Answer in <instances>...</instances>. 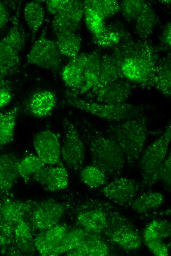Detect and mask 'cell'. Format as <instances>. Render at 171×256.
I'll list each match as a JSON object with an SVG mask.
<instances>
[{
	"instance_id": "cell-1",
	"label": "cell",
	"mask_w": 171,
	"mask_h": 256,
	"mask_svg": "<svg viewBox=\"0 0 171 256\" xmlns=\"http://www.w3.org/2000/svg\"><path fill=\"white\" fill-rule=\"evenodd\" d=\"M130 41L116 48L112 56L123 77L143 87H150L157 66L156 53L149 44Z\"/></svg>"
},
{
	"instance_id": "cell-2",
	"label": "cell",
	"mask_w": 171,
	"mask_h": 256,
	"mask_svg": "<svg viewBox=\"0 0 171 256\" xmlns=\"http://www.w3.org/2000/svg\"><path fill=\"white\" fill-rule=\"evenodd\" d=\"M105 129L108 136L120 148L128 163H134L140 159L148 135L145 117L142 115L112 122Z\"/></svg>"
},
{
	"instance_id": "cell-3",
	"label": "cell",
	"mask_w": 171,
	"mask_h": 256,
	"mask_svg": "<svg viewBox=\"0 0 171 256\" xmlns=\"http://www.w3.org/2000/svg\"><path fill=\"white\" fill-rule=\"evenodd\" d=\"M86 136L93 164L106 175H120L124 170L125 159L118 144L98 130L87 132Z\"/></svg>"
},
{
	"instance_id": "cell-4",
	"label": "cell",
	"mask_w": 171,
	"mask_h": 256,
	"mask_svg": "<svg viewBox=\"0 0 171 256\" xmlns=\"http://www.w3.org/2000/svg\"><path fill=\"white\" fill-rule=\"evenodd\" d=\"M35 201L18 200L11 197L0 199V253L9 256L13 246L17 224L26 219Z\"/></svg>"
},
{
	"instance_id": "cell-5",
	"label": "cell",
	"mask_w": 171,
	"mask_h": 256,
	"mask_svg": "<svg viewBox=\"0 0 171 256\" xmlns=\"http://www.w3.org/2000/svg\"><path fill=\"white\" fill-rule=\"evenodd\" d=\"M65 99L67 103L73 107L112 122L126 120L142 115L138 107L126 102L117 104L101 103L80 98L70 92L66 93Z\"/></svg>"
},
{
	"instance_id": "cell-6",
	"label": "cell",
	"mask_w": 171,
	"mask_h": 256,
	"mask_svg": "<svg viewBox=\"0 0 171 256\" xmlns=\"http://www.w3.org/2000/svg\"><path fill=\"white\" fill-rule=\"evenodd\" d=\"M19 9L12 19V26L0 39V72L6 78L15 73L20 64V53L25 36L19 21Z\"/></svg>"
},
{
	"instance_id": "cell-7",
	"label": "cell",
	"mask_w": 171,
	"mask_h": 256,
	"mask_svg": "<svg viewBox=\"0 0 171 256\" xmlns=\"http://www.w3.org/2000/svg\"><path fill=\"white\" fill-rule=\"evenodd\" d=\"M171 139V125L170 123L162 134L149 144L140 157L142 182L147 186L166 158Z\"/></svg>"
},
{
	"instance_id": "cell-8",
	"label": "cell",
	"mask_w": 171,
	"mask_h": 256,
	"mask_svg": "<svg viewBox=\"0 0 171 256\" xmlns=\"http://www.w3.org/2000/svg\"><path fill=\"white\" fill-rule=\"evenodd\" d=\"M113 244L127 251H133L142 247V238L138 230L125 217L113 214L108 217V223L104 231Z\"/></svg>"
},
{
	"instance_id": "cell-9",
	"label": "cell",
	"mask_w": 171,
	"mask_h": 256,
	"mask_svg": "<svg viewBox=\"0 0 171 256\" xmlns=\"http://www.w3.org/2000/svg\"><path fill=\"white\" fill-rule=\"evenodd\" d=\"M45 29L35 41L26 57V61L47 70L53 71L59 69L61 54L55 41L48 37Z\"/></svg>"
},
{
	"instance_id": "cell-10",
	"label": "cell",
	"mask_w": 171,
	"mask_h": 256,
	"mask_svg": "<svg viewBox=\"0 0 171 256\" xmlns=\"http://www.w3.org/2000/svg\"><path fill=\"white\" fill-rule=\"evenodd\" d=\"M65 212L64 205L53 199L35 201L26 220L38 233L59 224Z\"/></svg>"
},
{
	"instance_id": "cell-11",
	"label": "cell",
	"mask_w": 171,
	"mask_h": 256,
	"mask_svg": "<svg viewBox=\"0 0 171 256\" xmlns=\"http://www.w3.org/2000/svg\"><path fill=\"white\" fill-rule=\"evenodd\" d=\"M64 138L61 147V158L65 165L73 170L81 168L85 160L84 143L74 125L68 120L63 121Z\"/></svg>"
},
{
	"instance_id": "cell-12",
	"label": "cell",
	"mask_w": 171,
	"mask_h": 256,
	"mask_svg": "<svg viewBox=\"0 0 171 256\" xmlns=\"http://www.w3.org/2000/svg\"><path fill=\"white\" fill-rule=\"evenodd\" d=\"M33 144L36 154L46 165L60 162L61 147L58 136L50 130H43L34 136Z\"/></svg>"
},
{
	"instance_id": "cell-13",
	"label": "cell",
	"mask_w": 171,
	"mask_h": 256,
	"mask_svg": "<svg viewBox=\"0 0 171 256\" xmlns=\"http://www.w3.org/2000/svg\"><path fill=\"white\" fill-rule=\"evenodd\" d=\"M31 178L48 191L55 192L65 189L69 183L68 174L62 162L55 165H46Z\"/></svg>"
},
{
	"instance_id": "cell-14",
	"label": "cell",
	"mask_w": 171,
	"mask_h": 256,
	"mask_svg": "<svg viewBox=\"0 0 171 256\" xmlns=\"http://www.w3.org/2000/svg\"><path fill=\"white\" fill-rule=\"evenodd\" d=\"M139 189L137 182L127 178H118L106 185L101 190L107 198L119 205L132 202Z\"/></svg>"
},
{
	"instance_id": "cell-15",
	"label": "cell",
	"mask_w": 171,
	"mask_h": 256,
	"mask_svg": "<svg viewBox=\"0 0 171 256\" xmlns=\"http://www.w3.org/2000/svg\"><path fill=\"white\" fill-rule=\"evenodd\" d=\"M132 91L131 83L120 79L88 95V100L105 104L123 103Z\"/></svg>"
},
{
	"instance_id": "cell-16",
	"label": "cell",
	"mask_w": 171,
	"mask_h": 256,
	"mask_svg": "<svg viewBox=\"0 0 171 256\" xmlns=\"http://www.w3.org/2000/svg\"><path fill=\"white\" fill-rule=\"evenodd\" d=\"M57 104V96L53 92L39 90L32 94L26 104L25 109L30 115L37 118L50 116Z\"/></svg>"
},
{
	"instance_id": "cell-17",
	"label": "cell",
	"mask_w": 171,
	"mask_h": 256,
	"mask_svg": "<svg viewBox=\"0 0 171 256\" xmlns=\"http://www.w3.org/2000/svg\"><path fill=\"white\" fill-rule=\"evenodd\" d=\"M20 159L13 153L0 154V195L11 197V192L18 177Z\"/></svg>"
},
{
	"instance_id": "cell-18",
	"label": "cell",
	"mask_w": 171,
	"mask_h": 256,
	"mask_svg": "<svg viewBox=\"0 0 171 256\" xmlns=\"http://www.w3.org/2000/svg\"><path fill=\"white\" fill-rule=\"evenodd\" d=\"M68 231L66 225L58 224L46 230L38 232L34 237L36 250L42 256H53L56 248Z\"/></svg>"
},
{
	"instance_id": "cell-19",
	"label": "cell",
	"mask_w": 171,
	"mask_h": 256,
	"mask_svg": "<svg viewBox=\"0 0 171 256\" xmlns=\"http://www.w3.org/2000/svg\"><path fill=\"white\" fill-rule=\"evenodd\" d=\"M91 53L79 54L62 69L61 78L70 92L76 91L81 86L85 69L90 60Z\"/></svg>"
},
{
	"instance_id": "cell-20",
	"label": "cell",
	"mask_w": 171,
	"mask_h": 256,
	"mask_svg": "<svg viewBox=\"0 0 171 256\" xmlns=\"http://www.w3.org/2000/svg\"><path fill=\"white\" fill-rule=\"evenodd\" d=\"M34 232L26 219L19 222L14 230L13 246L9 256H32L36 249Z\"/></svg>"
},
{
	"instance_id": "cell-21",
	"label": "cell",
	"mask_w": 171,
	"mask_h": 256,
	"mask_svg": "<svg viewBox=\"0 0 171 256\" xmlns=\"http://www.w3.org/2000/svg\"><path fill=\"white\" fill-rule=\"evenodd\" d=\"M109 253L107 244L95 233L88 232L86 236L76 248L68 252L70 256H105Z\"/></svg>"
},
{
	"instance_id": "cell-22",
	"label": "cell",
	"mask_w": 171,
	"mask_h": 256,
	"mask_svg": "<svg viewBox=\"0 0 171 256\" xmlns=\"http://www.w3.org/2000/svg\"><path fill=\"white\" fill-rule=\"evenodd\" d=\"M77 222L86 231L99 233L107 227L108 217L104 212L97 209L88 210L78 215Z\"/></svg>"
},
{
	"instance_id": "cell-23",
	"label": "cell",
	"mask_w": 171,
	"mask_h": 256,
	"mask_svg": "<svg viewBox=\"0 0 171 256\" xmlns=\"http://www.w3.org/2000/svg\"><path fill=\"white\" fill-rule=\"evenodd\" d=\"M55 34V41L61 55L71 60L79 55L82 39L77 32L66 31L56 32Z\"/></svg>"
},
{
	"instance_id": "cell-24",
	"label": "cell",
	"mask_w": 171,
	"mask_h": 256,
	"mask_svg": "<svg viewBox=\"0 0 171 256\" xmlns=\"http://www.w3.org/2000/svg\"><path fill=\"white\" fill-rule=\"evenodd\" d=\"M19 106L0 113V149L11 143L14 137Z\"/></svg>"
},
{
	"instance_id": "cell-25",
	"label": "cell",
	"mask_w": 171,
	"mask_h": 256,
	"mask_svg": "<svg viewBox=\"0 0 171 256\" xmlns=\"http://www.w3.org/2000/svg\"><path fill=\"white\" fill-rule=\"evenodd\" d=\"M24 17L33 38L44 21L45 11L42 5L36 1L27 3L24 9Z\"/></svg>"
},
{
	"instance_id": "cell-26",
	"label": "cell",
	"mask_w": 171,
	"mask_h": 256,
	"mask_svg": "<svg viewBox=\"0 0 171 256\" xmlns=\"http://www.w3.org/2000/svg\"><path fill=\"white\" fill-rule=\"evenodd\" d=\"M164 200V195L159 192H144L132 201L131 207L138 213H144L160 207Z\"/></svg>"
},
{
	"instance_id": "cell-27",
	"label": "cell",
	"mask_w": 171,
	"mask_h": 256,
	"mask_svg": "<svg viewBox=\"0 0 171 256\" xmlns=\"http://www.w3.org/2000/svg\"><path fill=\"white\" fill-rule=\"evenodd\" d=\"M169 61L157 65L150 82V87L156 88L167 96L171 95V72Z\"/></svg>"
},
{
	"instance_id": "cell-28",
	"label": "cell",
	"mask_w": 171,
	"mask_h": 256,
	"mask_svg": "<svg viewBox=\"0 0 171 256\" xmlns=\"http://www.w3.org/2000/svg\"><path fill=\"white\" fill-rule=\"evenodd\" d=\"M88 232L82 228L68 230L64 237L56 248L53 256H57L77 247L86 236Z\"/></svg>"
},
{
	"instance_id": "cell-29",
	"label": "cell",
	"mask_w": 171,
	"mask_h": 256,
	"mask_svg": "<svg viewBox=\"0 0 171 256\" xmlns=\"http://www.w3.org/2000/svg\"><path fill=\"white\" fill-rule=\"evenodd\" d=\"M46 164L34 153H28L20 159L18 164L19 176L27 183L32 176Z\"/></svg>"
},
{
	"instance_id": "cell-30",
	"label": "cell",
	"mask_w": 171,
	"mask_h": 256,
	"mask_svg": "<svg viewBox=\"0 0 171 256\" xmlns=\"http://www.w3.org/2000/svg\"><path fill=\"white\" fill-rule=\"evenodd\" d=\"M170 235V222L158 219L151 221L146 226L143 232L142 239L144 243L153 240H163Z\"/></svg>"
},
{
	"instance_id": "cell-31",
	"label": "cell",
	"mask_w": 171,
	"mask_h": 256,
	"mask_svg": "<svg viewBox=\"0 0 171 256\" xmlns=\"http://www.w3.org/2000/svg\"><path fill=\"white\" fill-rule=\"evenodd\" d=\"M84 13L83 1L68 0L65 7L57 14L67 22L74 31L77 32L80 28Z\"/></svg>"
},
{
	"instance_id": "cell-32",
	"label": "cell",
	"mask_w": 171,
	"mask_h": 256,
	"mask_svg": "<svg viewBox=\"0 0 171 256\" xmlns=\"http://www.w3.org/2000/svg\"><path fill=\"white\" fill-rule=\"evenodd\" d=\"M159 22V19L154 10L148 6L136 20V31L141 37L150 35Z\"/></svg>"
},
{
	"instance_id": "cell-33",
	"label": "cell",
	"mask_w": 171,
	"mask_h": 256,
	"mask_svg": "<svg viewBox=\"0 0 171 256\" xmlns=\"http://www.w3.org/2000/svg\"><path fill=\"white\" fill-rule=\"evenodd\" d=\"M82 182L91 188H97L106 184L107 175L94 164L84 167L80 172Z\"/></svg>"
},
{
	"instance_id": "cell-34",
	"label": "cell",
	"mask_w": 171,
	"mask_h": 256,
	"mask_svg": "<svg viewBox=\"0 0 171 256\" xmlns=\"http://www.w3.org/2000/svg\"><path fill=\"white\" fill-rule=\"evenodd\" d=\"M84 19L86 27L93 36L98 34L105 27V19L83 1Z\"/></svg>"
},
{
	"instance_id": "cell-35",
	"label": "cell",
	"mask_w": 171,
	"mask_h": 256,
	"mask_svg": "<svg viewBox=\"0 0 171 256\" xmlns=\"http://www.w3.org/2000/svg\"><path fill=\"white\" fill-rule=\"evenodd\" d=\"M149 4L144 0H127L120 4V10L127 21L136 20Z\"/></svg>"
},
{
	"instance_id": "cell-36",
	"label": "cell",
	"mask_w": 171,
	"mask_h": 256,
	"mask_svg": "<svg viewBox=\"0 0 171 256\" xmlns=\"http://www.w3.org/2000/svg\"><path fill=\"white\" fill-rule=\"evenodd\" d=\"M121 37V33L118 31L105 27L98 34L93 36V41L98 46L108 48L117 45Z\"/></svg>"
},
{
	"instance_id": "cell-37",
	"label": "cell",
	"mask_w": 171,
	"mask_h": 256,
	"mask_svg": "<svg viewBox=\"0 0 171 256\" xmlns=\"http://www.w3.org/2000/svg\"><path fill=\"white\" fill-rule=\"evenodd\" d=\"M105 19L111 17L120 10V4L116 0H84Z\"/></svg>"
},
{
	"instance_id": "cell-38",
	"label": "cell",
	"mask_w": 171,
	"mask_h": 256,
	"mask_svg": "<svg viewBox=\"0 0 171 256\" xmlns=\"http://www.w3.org/2000/svg\"><path fill=\"white\" fill-rule=\"evenodd\" d=\"M162 181L165 184L171 187V157L170 155L164 161L159 169L152 177L148 187H151L157 182Z\"/></svg>"
},
{
	"instance_id": "cell-39",
	"label": "cell",
	"mask_w": 171,
	"mask_h": 256,
	"mask_svg": "<svg viewBox=\"0 0 171 256\" xmlns=\"http://www.w3.org/2000/svg\"><path fill=\"white\" fill-rule=\"evenodd\" d=\"M144 243L149 250L155 256H167L169 255V246L162 240L150 241Z\"/></svg>"
},
{
	"instance_id": "cell-40",
	"label": "cell",
	"mask_w": 171,
	"mask_h": 256,
	"mask_svg": "<svg viewBox=\"0 0 171 256\" xmlns=\"http://www.w3.org/2000/svg\"><path fill=\"white\" fill-rule=\"evenodd\" d=\"M12 98V93L9 81L7 79L0 81V108L8 105Z\"/></svg>"
},
{
	"instance_id": "cell-41",
	"label": "cell",
	"mask_w": 171,
	"mask_h": 256,
	"mask_svg": "<svg viewBox=\"0 0 171 256\" xmlns=\"http://www.w3.org/2000/svg\"><path fill=\"white\" fill-rule=\"evenodd\" d=\"M68 0H49L46 1L48 12L53 16L60 12L65 7Z\"/></svg>"
},
{
	"instance_id": "cell-42",
	"label": "cell",
	"mask_w": 171,
	"mask_h": 256,
	"mask_svg": "<svg viewBox=\"0 0 171 256\" xmlns=\"http://www.w3.org/2000/svg\"><path fill=\"white\" fill-rule=\"evenodd\" d=\"M9 20V14L4 2L0 1V30L3 29Z\"/></svg>"
},
{
	"instance_id": "cell-43",
	"label": "cell",
	"mask_w": 171,
	"mask_h": 256,
	"mask_svg": "<svg viewBox=\"0 0 171 256\" xmlns=\"http://www.w3.org/2000/svg\"><path fill=\"white\" fill-rule=\"evenodd\" d=\"M171 22H169L165 26L164 30L161 35V41L166 46L170 47L171 43Z\"/></svg>"
},
{
	"instance_id": "cell-44",
	"label": "cell",
	"mask_w": 171,
	"mask_h": 256,
	"mask_svg": "<svg viewBox=\"0 0 171 256\" xmlns=\"http://www.w3.org/2000/svg\"><path fill=\"white\" fill-rule=\"evenodd\" d=\"M6 79H7L5 78L0 72V81H2Z\"/></svg>"
}]
</instances>
